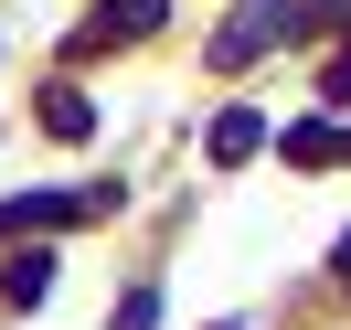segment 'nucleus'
<instances>
[{
    "instance_id": "f257e3e1",
    "label": "nucleus",
    "mask_w": 351,
    "mask_h": 330,
    "mask_svg": "<svg viewBox=\"0 0 351 330\" xmlns=\"http://www.w3.org/2000/svg\"><path fill=\"white\" fill-rule=\"evenodd\" d=\"M287 32V0H245L234 22H223V43H213V64H256L266 43Z\"/></svg>"
},
{
    "instance_id": "f03ea898",
    "label": "nucleus",
    "mask_w": 351,
    "mask_h": 330,
    "mask_svg": "<svg viewBox=\"0 0 351 330\" xmlns=\"http://www.w3.org/2000/svg\"><path fill=\"white\" fill-rule=\"evenodd\" d=\"M117 32H160V0H107V11H96V22L75 32V54H107Z\"/></svg>"
},
{
    "instance_id": "7ed1b4c3",
    "label": "nucleus",
    "mask_w": 351,
    "mask_h": 330,
    "mask_svg": "<svg viewBox=\"0 0 351 330\" xmlns=\"http://www.w3.org/2000/svg\"><path fill=\"white\" fill-rule=\"evenodd\" d=\"M341 150H351V139L330 128V117H308V128H287V160H341Z\"/></svg>"
},
{
    "instance_id": "20e7f679",
    "label": "nucleus",
    "mask_w": 351,
    "mask_h": 330,
    "mask_svg": "<svg viewBox=\"0 0 351 330\" xmlns=\"http://www.w3.org/2000/svg\"><path fill=\"white\" fill-rule=\"evenodd\" d=\"M43 128H53V139H86V96L53 86V96H43Z\"/></svg>"
},
{
    "instance_id": "39448f33",
    "label": "nucleus",
    "mask_w": 351,
    "mask_h": 330,
    "mask_svg": "<svg viewBox=\"0 0 351 330\" xmlns=\"http://www.w3.org/2000/svg\"><path fill=\"white\" fill-rule=\"evenodd\" d=\"M256 128H266V117H223V128H213V160H245V150H256Z\"/></svg>"
},
{
    "instance_id": "423d86ee",
    "label": "nucleus",
    "mask_w": 351,
    "mask_h": 330,
    "mask_svg": "<svg viewBox=\"0 0 351 330\" xmlns=\"http://www.w3.org/2000/svg\"><path fill=\"white\" fill-rule=\"evenodd\" d=\"M341 277H351V245H341Z\"/></svg>"
}]
</instances>
